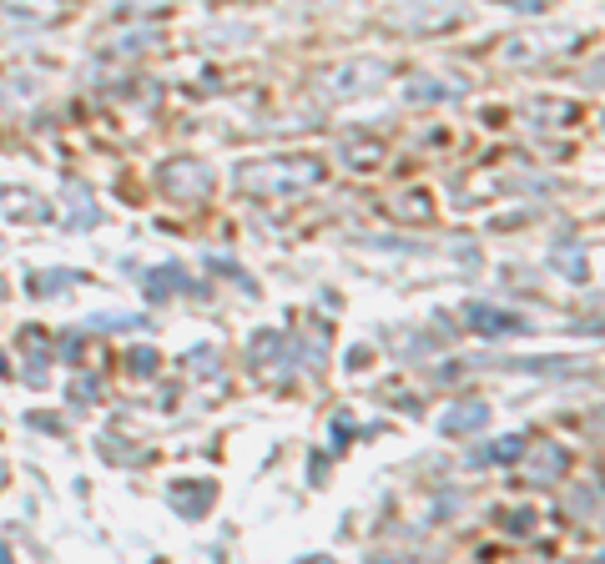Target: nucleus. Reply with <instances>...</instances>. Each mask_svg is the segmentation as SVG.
I'll use <instances>...</instances> for the list:
<instances>
[{
	"label": "nucleus",
	"instance_id": "obj_2",
	"mask_svg": "<svg viewBox=\"0 0 605 564\" xmlns=\"http://www.w3.org/2000/svg\"><path fill=\"white\" fill-rule=\"evenodd\" d=\"M384 76H389V66H384L379 56H348V61L318 71V76H313V91H318L328 106H348V101L374 96V91L384 86Z\"/></svg>",
	"mask_w": 605,
	"mask_h": 564
},
{
	"label": "nucleus",
	"instance_id": "obj_24",
	"mask_svg": "<svg viewBox=\"0 0 605 564\" xmlns=\"http://www.w3.org/2000/svg\"><path fill=\"white\" fill-rule=\"evenodd\" d=\"M570 509H585V514H590V509H595V489H575Z\"/></svg>",
	"mask_w": 605,
	"mask_h": 564
},
{
	"label": "nucleus",
	"instance_id": "obj_13",
	"mask_svg": "<svg viewBox=\"0 0 605 564\" xmlns=\"http://www.w3.org/2000/svg\"><path fill=\"white\" fill-rule=\"evenodd\" d=\"M520 111H525V121H530V126H565V121H575V116H580V106H575V101H540V96H535V101H525Z\"/></svg>",
	"mask_w": 605,
	"mask_h": 564
},
{
	"label": "nucleus",
	"instance_id": "obj_15",
	"mask_svg": "<svg viewBox=\"0 0 605 564\" xmlns=\"http://www.w3.org/2000/svg\"><path fill=\"white\" fill-rule=\"evenodd\" d=\"M66 207H71L66 227H91V222L101 217V212H96V202L86 197V187H81V182H71V187H66Z\"/></svg>",
	"mask_w": 605,
	"mask_h": 564
},
{
	"label": "nucleus",
	"instance_id": "obj_22",
	"mask_svg": "<svg viewBox=\"0 0 605 564\" xmlns=\"http://www.w3.org/2000/svg\"><path fill=\"white\" fill-rule=\"evenodd\" d=\"M500 6H510V11H525V16H535V11H545L550 0H500Z\"/></svg>",
	"mask_w": 605,
	"mask_h": 564
},
{
	"label": "nucleus",
	"instance_id": "obj_16",
	"mask_svg": "<svg viewBox=\"0 0 605 564\" xmlns=\"http://www.w3.org/2000/svg\"><path fill=\"white\" fill-rule=\"evenodd\" d=\"M31 197H36V192H0V207H6L11 217H26V222H41V217H46L51 207H46V202H31Z\"/></svg>",
	"mask_w": 605,
	"mask_h": 564
},
{
	"label": "nucleus",
	"instance_id": "obj_3",
	"mask_svg": "<svg viewBox=\"0 0 605 564\" xmlns=\"http://www.w3.org/2000/svg\"><path fill=\"white\" fill-rule=\"evenodd\" d=\"M464 16H469L464 0H404V6H394L384 16V26L399 31V36H434V31L459 26Z\"/></svg>",
	"mask_w": 605,
	"mask_h": 564
},
{
	"label": "nucleus",
	"instance_id": "obj_23",
	"mask_svg": "<svg viewBox=\"0 0 605 564\" xmlns=\"http://www.w3.org/2000/svg\"><path fill=\"white\" fill-rule=\"evenodd\" d=\"M91 393H96V378H76L71 398H76V403H91Z\"/></svg>",
	"mask_w": 605,
	"mask_h": 564
},
{
	"label": "nucleus",
	"instance_id": "obj_19",
	"mask_svg": "<svg viewBox=\"0 0 605 564\" xmlns=\"http://www.w3.org/2000/svg\"><path fill=\"white\" fill-rule=\"evenodd\" d=\"M550 262H555V267H565V272H570V282H585V262H580V247H575V242H560V247L550 252Z\"/></svg>",
	"mask_w": 605,
	"mask_h": 564
},
{
	"label": "nucleus",
	"instance_id": "obj_9",
	"mask_svg": "<svg viewBox=\"0 0 605 564\" xmlns=\"http://www.w3.org/2000/svg\"><path fill=\"white\" fill-rule=\"evenodd\" d=\"M167 499H172V509H182V519H202L217 499V484L212 479H182V484H172Z\"/></svg>",
	"mask_w": 605,
	"mask_h": 564
},
{
	"label": "nucleus",
	"instance_id": "obj_7",
	"mask_svg": "<svg viewBox=\"0 0 605 564\" xmlns=\"http://www.w3.org/2000/svg\"><path fill=\"white\" fill-rule=\"evenodd\" d=\"M464 91H469L464 76H454V81H444V76H414L404 86V101L409 106H434V101H459Z\"/></svg>",
	"mask_w": 605,
	"mask_h": 564
},
{
	"label": "nucleus",
	"instance_id": "obj_26",
	"mask_svg": "<svg viewBox=\"0 0 605 564\" xmlns=\"http://www.w3.org/2000/svg\"><path fill=\"white\" fill-rule=\"evenodd\" d=\"M0 559H11V544L6 539H0Z\"/></svg>",
	"mask_w": 605,
	"mask_h": 564
},
{
	"label": "nucleus",
	"instance_id": "obj_11",
	"mask_svg": "<svg viewBox=\"0 0 605 564\" xmlns=\"http://www.w3.org/2000/svg\"><path fill=\"white\" fill-rule=\"evenodd\" d=\"M142 293L152 298V303H162L167 293H202L197 282H187V272L177 267V262H162L157 272H147V282H142Z\"/></svg>",
	"mask_w": 605,
	"mask_h": 564
},
{
	"label": "nucleus",
	"instance_id": "obj_25",
	"mask_svg": "<svg viewBox=\"0 0 605 564\" xmlns=\"http://www.w3.org/2000/svg\"><path fill=\"white\" fill-rule=\"evenodd\" d=\"M530 519H535L530 509H515V514H510V529H515V534H530Z\"/></svg>",
	"mask_w": 605,
	"mask_h": 564
},
{
	"label": "nucleus",
	"instance_id": "obj_21",
	"mask_svg": "<svg viewBox=\"0 0 605 564\" xmlns=\"http://www.w3.org/2000/svg\"><path fill=\"white\" fill-rule=\"evenodd\" d=\"M132 373H137V378H152V373H157V353H152V348H137V353H132Z\"/></svg>",
	"mask_w": 605,
	"mask_h": 564
},
{
	"label": "nucleus",
	"instance_id": "obj_17",
	"mask_svg": "<svg viewBox=\"0 0 605 564\" xmlns=\"http://www.w3.org/2000/svg\"><path fill=\"white\" fill-rule=\"evenodd\" d=\"M520 449H525V444H520V434H505V439H500V444H490V449H474V454H469V464H490V459L515 464V459H520Z\"/></svg>",
	"mask_w": 605,
	"mask_h": 564
},
{
	"label": "nucleus",
	"instance_id": "obj_8",
	"mask_svg": "<svg viewBox=\"0 0 605 564\" xmlns=\"http://www.w3.org/2000/svg\"><path fill=\"white\" fill-rule=\"evenodd\" d=\"M565 469H570V454L560 449V444H535L530 449V464H525V484H555V479H565Z\"/></svg>",
	"mask_w": 605,
	"mask_h": 564
},
{
	"label": "nucleus",
	"instance_id": "obj_12",
	"mask_svg": "<svg viewBox=\"0 0 605 564\" xmlns=\"http://www.w3.org/2000/svg\"><path fill=\"white\" fill-rule=\"evenodd\" d=\"M464 323L474 328V333H525V323L515 318V313H505V308H484V303H469L464 308Z\"/></svg>",
	"mask_w": 605,
	"mask_h": 564
},
{
	"label": "nucleus",
	"instance_id": "obj_1",
	"mask_svg": "<svg viewBox=\"0 0 605 564\" xmlns=\"http://www.w3.org/2000/svg\"><path fill=\"white\" fill-rule=\"evenodd\" d=\"M232 182L242 197H298L308 187L323 182V162L318 157H263V162H237L232 167Z\"/></svg>",
	"mask_w": 605,
	"mask_h": 564
},
{
	"label": "nucleus",
	"instance_id": "obj_18",
	"mask_svg": "<svg viewBox=\"0 0 605 564\" xmlns=\"http://www.w3.org/2000/svg\"><path fill=\"white\" fill-rule=\"evenodd\" d=\"M343 152H348V162H353L358 172H369V167L384 157V147H379V141H363V136H348V147H343Z\"/></svg>",
	"mask_w": 605,
	"mask_h": 564
},
{
	"label": "nucleus",
	"instance_id": "obj_6",
	"mask_svg": "<svg viewBox=\"0 0 605 564\" xmlns=\"http://www.w3.org/2000/svg\"><path fill=\"white\" fill-rule=\"evenodd\" d=\"M61 21H66L61 0H0V26H6V31L36 36V31H51Z\"/></svg>",
	"mask_w": 605,
	"mask_h": 564
},
{
	"label": "nucleus",
	"instance_id": "obj_14",
	"mask_svg": "<svg viewBox=\"0 0 605 564\" xmlns=\"http://www.w3.org/2000/svg\"><path fill=\"white\" fill-rule=\"evenodd\" d=\"M152 46H157V31H152V26H132V31H121L116 41H106L101 56H142V51H152Z\"/></svg>",
	"mask_w": 605,
	"mask_h": 564
},
{
	"label": "nucleus",
	"instance_id": "obj_4",
	"mask_svg": "<svg viewBox=\"0 0 605 564\" xmlns=\"http://www.w3.org/2000/svg\"><path fill=\"white\" fill-rule=\"evenodd\" d=\"M575 46V31H520L500 46V66L510 71H530V66H545L555 56H565Z\"/></svg>",
	"mask_w": 605,
	"mask_h": 564
},
{
	"label": "nucleus",
	"instance_id": "obj_5",
	"mask_svg": "<svg viewBox=\"0 0 605 564\" xmlns=\"http://www.w3.org/2000/svg\"><path fill=\"white\" fill-rule=\"evenodd\" d=\"M212 182H217V172L197 157H167L157 167V187L167 202H202V197H212Z\"/></svg>",
	"mask_w": 605,
	"mask_h": 564
},
{
	"label": "nucleus",
	"instance_id": "obj_10",
	"mask_svg": "<svg viewBox=\"0 0 605 564\" xmlns=\"http://www.w3.org/2000/svg\"><path fill=\"white\" fill-rule=\"evenodd\" d=\"M484 423H490V403L469 398V403H454V408L439 418V434H444V439H459V434H479Z\"/></svg>",
	"mask_w": 605,
	"mask_h": 564
},
{
	"label": "nucleus",
	"instance_id": "obj_20",
	"mask_svg": "<svg viewBox=\"0 0 605 564\" xmlns=\"http://www.w3.org/2000/svg\"><path fill=\"white\" fill-rule=\"evenodd\" d=\"M71 282H76V272H36L31 293H36V298H51V293H66Z\"/></svg>",
	"mask_w": 605,
	"mask_h": 564
}]
</instances>
